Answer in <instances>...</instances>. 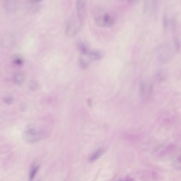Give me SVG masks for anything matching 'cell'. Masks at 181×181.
Returning a JSON list of instances; mask_svg holds the SVG:
<instances>
[{"mask_svg": "<svg viewBox=\"0 0 181 181\" xmlns=\"http://www.w3.org/2000/svg\"><path fill=\"white\" fill-rule=\"evenodd\" d=\"M174 47L177 51H179L181 48V42L177 38H174Z\"/></svg>", "mask_w": 181, "mask_h": 181, "instance_id": "obj_15", "label": "cell"}, {"mask_svg": "<svg viewBox=\"0 0 181 181\" xmlns=\"http://www.w3.org/2000/svg\"><path fill=\"white\" fill-rule=\"evenodd\" d=\"M13 62L15 65L18 66H21L23 65L24 60L23 57L20 55H15L13 58Z\"/></svg>", "mask_w": 181, "mask_h": 181, "instance_id": "obj_12", "label": "cell"}, {"mask_svg": "<svg viewBox=\"0 0 181 181\" xmlns=\"http://www.w3.org/2000/svg\"><path fill=\"white\" fill-rule=\"evenodd\" d=\"M29 87L30 90L33 91H35L39 89V86L36 81L33 80L30 81L29 83Z\"/></svg>", "mask_w": 181, "mask_h": 181, "instance_id": "obj_13", "label": "cell"}, {"mask_svg": "<svg viewBox=\"0 0 181 181\" xmlns=\"http://www.w3.org/2000/svg\"><path fill=\"white\" fill-rule=\"evenodd\" d=\"M105 151V150L103 148H100L95 151L88 158L89 162H93L98 159L103 154Z\"/></svg>", "mask_w": 181, "mask_h": 181, "instance_id": "obj_10", "label": "cell"}, {"mask_svg": "<svg viewBox=\"0 0 181 181\" xmlns=\"http://www.w3.org/2000/svg\"><path fill=\"white\" fill-rule=\"evenodd\" d=\"M76 10L79 24L81 27L83 25L85 18V2L84 0H78L76 3Z\"/></svg>", "mask_w": 181, "mask_h": 181, "instance_id": "obj_4", "label": "cell"}, {"mask_svg": "<svg viewBox=\"0 0 181 181\" xmlns=\"http://www.w3.org/2000/svg\"><path fill=\"white\" fill-rule=\"evenodd\" d=\"M77 46L82 56L87 55L90 51L89 45L85 42L79 41L77 43Z\"/></svg>", "mask_w": 181, "mask_h": 181, "instance_id": "obj_7", "label": "cell"}, {"mask_svg": "<svg viewBox=\"0 0 181 181\" xmlns=\"http://www.w3.org/2000/svg\"><path fill=\"white\" fill-rule=\"evenodd\" d=\"M20 108L21 111L23 112H25L27 109V104L26 103H24V102L22 103L20 105Z\"/></svg>", "mask_w": 181, "mask_h": 181, "instance_id": "obj_17", "label": "cell"}, {"mask_svg": "<svg viewBox=\"0 0 181 181\" xmlns=\"http://www.w3.org/2000/svg\"><path fill=\"white\" fill-rule=\"evenodd\" d=\"M25 74L21 72H16L13 76V80L15 84L17 85H21L25 80Z\"/></svg>", "mask_w": 181, "mask_h": 181, "instance_id": "obj_9", "label": "cell"}, {"mask_svg": "<svg viewBox=\"0 0 181 181\" xmlns=\"http://www.w3.org/2000/svg\"><path fill=\"white\" fill-rule=\"evenodd\" d=\"M92 62L88 57V54L86 55H81L78 61L79 67L82 69H86L88 68Z\"/></svg>", "mask_w": 181, "mask_h": 181, "instance_id": "obj_8", "label": "cell"}, {"mask_svg": "<svg viewBox=\"0 0 181 181\" xmlns=\"http://www.w3.org/2000/svg\"><path fill=\"white\" fill-rule=\"evenodd\" d=\"M162 23H163V26H164V28H166L168 26V21L167 16L165 14L164 15L163 17Z\"/></svg>", "mask_w": 181, "mask_h": 181, "instance_id": "obj_16", "label": "cell"}, {"mask_svg": "<svg viewBox=\"0 0 181 181\" xmlns=\"http://www.w3.org/2000/svg\"><path fill=\"white\" fill-rule=\"evenodd\" d=\"M4 5L7 10L13 11L15 10L17 8V3L15 1H6Z\"/></svg>", "mask_w": 181, "mask_h": 181, "instance_id": "obj_11", "label": "cell"}, {"mask_svg": "<svg viewBox=\"0 0 181 181\" xmlns=\"http://www.w3.org/2000/svg\"><path fill=\"white\" fill-rule=\"evenodd\" d=\"M3 101L6 104L10 105L13 103L14 99L13 97L11 96H7L4 98Z\"/></svg>", "mask_w": 181, "mask_h": 181, "instance_id": "obj_14", "label": "cell"}, {"mask_svg": "<svg viewBox=\"0 0 181 181\" xmlns=\"http://www.w3.org/2000/svg\"><path fill=\"white\" fill-rule=\"evenodd\" d=\"M88 56L91 61H96L102 59L104 56V53L103 51L99 50H90L88 54Z\"/></svg>", "mask_w": 181, "mask_h": 181, "instance_id": "obj_6", "label": "cell"}, {"mask_svg": "<svg viewBox=\"0 0 181 181\" xmlns=\"http://www.w3.org/2000/svg\"><path fill=\"white\" fill-rule=\"evenodd\" d=\"M40 169V165L37 162H34L30 165L28 172L29 181H34Z\"/></svg>", "mask_w": 181, "mask_h": 181, "instance_id": "obj_5", "label": "cell"}, {"mask_svg": "<svg viewBox=\"0 0 181 181\" xmlns=\"http://www.w3.org/2000/svg\"><path fill=\"white\" fill-rule=\"evenodd\" d=\"M94 20L98 26L102 28L110 27L114 25L116 22L115 17L109 13H104L96 16Z\"/></svg>", "mask_w": 181, "mask_h": 181, "instance_id": "obj_3", "label": "cell"}, {"mask_svg": "<svg viewBox=\"0 0 181 181\" xmlns=\"http://www.w3.org/2000/svg\"><path fill=\"white\" fill-rule=\"evenodd\" d=\"M173 51L171 47L165 44L158 45L155 51V55L157 61L162 63L168 61L172 57Z\"/></svg>", "mask_w": 181, "mask_h": 181, "instance_id": "obj_2", "label": "cell"}, {"mask_svg": "<svg viewBox=\"0 0 181 181\" xmlns=\"http://www.w3.org/2000/svg\"><path fill=\"white\" fill-rule=\"evenodd\" d=\"M43 131L37 127L30 125L25 130L23 134V139L26 142L34 143L43 138Z\"/></svg>", "mask_w": 181, "mask_h": 181, "instance_id": "obj_1", "label": "cell"}]
</instances>
